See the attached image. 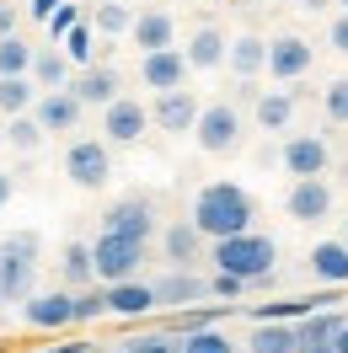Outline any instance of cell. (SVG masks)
<instances>
[{
    "label": "cell",
    "mask_w": 348,
    "mask_h": 353,
    "mask_svg": "<svg viewBox=\"0 0 348 353\" xmlns=\"http://www.w3.org/2000/svg\"><path fill=\"white\" fill-rule=\"evenodd\" d=\"M193 225H198V236H209V241L252 230V193L236 188V182H209L193 199Z\"/></svg>",
    "instance_id": "1"
},
{
    "label": "cell",
    "mask_w": 348,
    "mask_h": 353,
    "mask_svg": "<svg viewBox=\"0 0 348 353\" xmlns=\"http://www.w3.org/2000/svg\"><path fill=\"white\" fill-rule=\"evenodd\" d=\"M215 263H220V273H231V279H246V284H273L279 241H273V236H258V230H241V236L215 241Z\"/></svg>",
    "instance_id": "2"
},
{
    "label": "cell",
    "mask_w": 348,
    "mask_h": 353,
    "mask_svg": "<svg viewBox=\"0 0 348 353\" xmlns=\"http://www.w3.org/2000/svg\"><path fill=\"white\" fill-rule=\"evenodd\" d=\"M32 252H38V236H11L0 246V305L32 300Z\"/></svg>",
    "instance_id": "3"
},
{
    "label": "cell",
    "mask_w": 348,
    "mask_h": 353,
    "mask_svg": "<svg viewBox=\"0 0 348 353\" xmlns=\"http://www.w3.org/2000/svg\"><path fill=\"white\" fill-rule=\"evenodd\" d=\"M91 263H97V279L102 284H129L139 263H145V241H129V236H97L91 241Z\"/></svg>",
    "instance_id": "4"
},
{
    "label": "cell",
    "mask_w": 348,
    "mask_h": 353,
    "mask_svg": "<svg viewBox=\"0 0 348 353\" xmlns=\"http://www.w3.org/2000/svg\"><path fill=\"white\" fill-rule=\"evenodd\" d=\"M193 139H198V150H204V155H231L241 145V112H236V102H209V108L198 112V123H193Z\"/></svg>",
    "instance_id": "5"
},
{
    "label": "cell",
    "mask_w": 348,
    "mask_h": 353,
    "mask_svg": "<svg viewBox=\"0 0 348 353\" xmlns=\"http://www.w3.org/2000/svg\"><path fill=\"white\" fill-rule=\"evenodd\" d=\"M65 176L75 182V188H102L113 176V155L102 139H75L65 150Z\"/></svg>",
    "instance_id": "6"
},
{
    "label": "cell",
    "mask_w": 348,
    "mask_h": 353,
    "mask_svg": "<svg viewBox=\"0 0 348 353\" xmlns=\"http://www.w3.org/2000/svg\"><path fill=\"white\" fill-rule=\"evenodd\" d=\"M279 155L289 176H327V166H332V150H327L322 134H295V139H284Z\"/></svg>",
    "instance_id": "7"
},
{
    "label": "cell",
    "mask_w": 348,
    "mask_h": 353,
    "mask_svg": "<svg viewBox=\"0 0 348 353\" xmlns=\"http://www.w3.org/2000/svg\"><path fill=\"white\" fill-rule=\"evenodd\" d=\"M139 81H145L155 97L188 86V54H182V48H155V54H145V59H139Z\"/></svg>",
    "instance_id": "8"
},
{
    "label": "cell",
    "mask_w": 348,
    "mask_h": 353,
    "mask_svg": "<svg viewBox=\"0 0 348 353\" xmlns=\"http://www.w3.org/2000/svg\"><path fill=\"white\" fill-rule=\"evenodd\" d=\"M145 129H151V112L139 108L134 97H118V102L102 108V134H108V145H134Z\"/></svg>",
    "instance_id": "9"
},
{
    "label": "cell",
    "mask_w": 348,
    "mask_h": 353,
    "mask_svg": "<svg viewBox=\"0 0 348 353\" xmlns=\"http://www.w3.org/2000/svg\"><path fill=\"white\" fill-rule=\"evenodd\" d=\"M284 209H289V220L316 225V220H327V214H332V188H327L322 176H295V188H289Z\"/></svg>",
    "instance_id": "10"
},
{
    "label": "cell",
    "mask_w": 348,
    "mask_h": 353,
    "mask_svg": "<svg viewBox=\"0 0 348 353\" xmlns=\"http://www.w3.org/2000/svg\"><path fill=\"white\" fill-rule=\"evenodd\" d=\"M22 316H27V327H38V332L75 327V294H65V289H54V294H32V300H22Z\"/></svg>",
    "instance_id": "11"
},
{
    "label": "cell",
    "mask_w": 348,
    "mask_h": 353,
    "mask_svg": "<svg viewBox=\"0 0 348 353\" xmlns=\"http://www.w3.org/2000/svg\"><path fill=\"white\" fill-rule=\"evenodd\" d=\"M311 59H316V48L305 43V38H295V32H284V38L268 43V75L273 81H300L305 70H311Z\"/></svg>",
    "instance_id": "12"
},
{
    "label": "cell",
    "mask_w": 348,
    "mask_h": 353,
    "mask_svg": "<svg viewBox=\"0 0 348 353\" xmlns=\"http://www.w3.org/2000/svg\"><path fill=\"white\" fill-rule=\"evenodd\" d=\"M198 112H204V108H198V97H193L188 86H177V91H161V97H155L151 118H155L166 134H193Z\"/></svg>",
    "instance_id": "13"
},
{
    "label": "cell",
    "mask_w": 348,
    "mask_h": 353,
    "mask_svg": "<svg viewBox=\"0 0 348 353\" xmlns=\"http://www.w3.org/2000/svg\"><path fill=\"white\" fill-rule=\"evenodd\" d=\"M81 112H86V102L65 86V91H44L38 108H32V118L44 123V134H70L75 123H81Z\"/></svg>",
    "instance_id": "14"
},
{
    "label": "cell",
    "mask_w": 348,
    "mask_h": 353,
    "mask_svg": "<svg viewBox=\"0 0 348 353\" xmlns=\"http://www.w3.org/2000/svg\"><path fill=\"white\" fill-rule=\"evenodd\" d=\"M102 230H108V236H129V241H151V230H155L151 199H124V203H113Z\"/></svg>",
    "instance_id": "15"
},
{
    "label": "cell",
    "mask_w": 348,
    "mask_h": 353,
    "mask_svg": "<svg viewBox=\"0 0 348 353\" xmlns=\"http://www.w3.org/2000/svg\"><path fill=\"white\" fill-rule=\"evenodd\" d=\"M225 65L236 70V81H246V86H252L262 70H268V38H258V32H241V38H231Z\"/></svg>",
    "instance_id": "16"
},
{
    "label": "cell",
    "mask_w": 348,
    "mask_h": 353,
    "mask_svg": "<svg viewBox=\"0 0 348 353\" xmlns=\"http://www.w3.org/2000/svg\"><path fill=\"white\" fill-rule=\"evenodd\" d=\"M70 91H75L86 108H108V102H118V70H108V65H86L75 81H70Z\"/></svg>",
    "instance_id": "17"
},
{
    "label": "cell",
    "mask_w": 348,
    "mask_h": 353,
    "mask_svg": "<svg viewBox=\"0 0 348 353\" xmlns=\"http://www.w3.org/2000/svg\"><path fill=\"white\" fill-rule=\"evenodd\" d=\"M343 327H348V321H343V316H332V310H311V316H300V321H295L300 353H322V348H332Z\"/></svg>",
    "instance_id": "18"
},
{
    "label": "cell",
    "mask_w": 348,
    "mask_h": 353,
    "mask_svg": "<svg viewBox=\"0 0 348 353\" xmlns=\"http://www.w3.org/2000/svg\"><path fill=\"white\" fill-rule=\"evenodd\" d=\"M182 54H188V70H220L225 54H231V38H225L220 27H198L193 43L182 48Z\"/></svg>",
    "instance_id": "19"
},
{
    "label": "cell",
    "mask_w": 348,
    "mask_h": 353,
    "mask_svg": "<svg viewBox=\"0 0 348 353\" xmlns=\"http://www.w3.org/2000/svg\"><path fill=\"white\" fill-rule=\"evenodd\" d=\"M204 294H209V284H204L198 273H188V268L155 279V305H193V300H204Z\"/></svg>",
    "instance_id": "20"
},
{
    "label": "cell",
    "mask_w": 348,
    "mask_h": 353,
    "mask_svg": "<svg viewBox=\"0 0 348 353\" xmlns=\"http://www.w3.org/2000/svg\"><path fill=\"white\" fill-rule=\"evenodd\" d=\"M108 310L113 316H145V310H155V284H139V279L108 284Z\"/></svg>",
    "instance_id": "21"
},
{
    "label": "cell",
    "mask_w": 348,
    "mask_h": 353,
    "mask_svg": "<svg viewBox=\"0 0 348 353\" xmlns=\"http://www.w3.org/2000/svg\"><path fill=\"white\" fill-rule=\"evenodd\" d=\"M38 81L32 75H0V112L6 118H22V112H32L38 108Z\"/></svg>",
    "instance_id": "22"
},
{
    "label": "cell",
    "mask_w": 348,
    "mask_h": 353,
    "mask_svg": "<svg viewBox=\"0 0 348 353\" xmlns=\"http://www.w3.org/2000/svg\"><path fill=\"white\" fill-rule=\"evenodd\" d=\"M311 273L322 284H348V241H322L311 252Z\"/></svg>",
    "instance_id": "23"
},
{
    "label": "cell",
    "mask_w": 348,
    "mask_h": 353,
    "mask_svg": "<svg viewBox=\"0 0 348 353\" xmlns=\"http://www.w3.org/2000/svg\"><path fill=\"white\" fill-rule=\"evenodd\" d=\"M252 353H300V337H295V321H258L252 332Z\"/></svg>",
    "instance_id": "24"
},
{
    "label": "cell",
    "mask_w": 348,
    "mask_h": 353,
    "mask_svg": "<svg viewBox=\"0 0 348 353\" xmlns=\"http://www.w3.org/2000/svg\"><path fill=\"white\" fill-rule=\"evenodd\" d=\"M295 118V91H258V129L279 134Z\"/></svg>",
    "instance_id": "25"
},
{
    "label": "cell",
    "mask_w": 348,
    "mask_h": 353,
    "mask_svg": "<svg viewBox=\"0 0 348 353\" xmlns=\"http://www.w3.org/2000/svg\"><path fill=\"white\" fill-rule=\"evenodd\" d=\"M134 43L145 48V54H155V48H172V17L166 11H145V17H134Z\"/></svg>",
    "instance_id": "26"
},
{
    "label": "cell",
    "mask_w": 348,
    "mask_h": 353,
    "mask_svg": "<svg viewBox=\"0 0 348 353\" xmlns=\"http://www.w3.org/2000/svg\"><path fill=\"white\" fill-rule=\"evenodd\" d=\"M198 241H204L198 225L193 220H177L172 230H166V257H172L177 268H188V263H193V252H198Z\"/></svg>",
    "instance_id": "27"
},
{
    "label": "cell",
    "mask_w": 348,
    "mask_h": 353,
    "mask_svg": "<svg viewBox=\"0 0 348 353\" xmlns=\"http://www.w3.org/2000/svg\"><path fill=\"white\" fill-rule=\"evenodd\" d=\"M6 145H11V150H22V155H32L38 145H44V123H38L32 112L11 118V123H6Z\"/></svg>",
    "instance_id": "28"
},
{
    "label": "cell",
    "mask_w": 348,
    "mask_h": 353,
    "mask_svg": "<svg viewBox=\"0 0 348 353\" xmlns=\"http://www.w3.org/2000/svg\"><path fill=\"white\" fill-rule=\"evenodd\" d=\"M32 59H38V48H27L17 32L0 38V75H32Z\"/></svg>",
    "instance_id": "29"
},
{
    "label": "cell",
    "mask_w": 348,
    "mask_h": 353,
    "mask_svg": "<svg viewBox=\"0 0 348 353\" xmlns=\"http://www.w3.org/2000/svg\"><path fill=\"white\" fill-rule=\"evenodd\" d=\"M32 81H38L44 91H65V54L38 48V59H32Z\"/></svg>",
    "instance_id": "30"
},
{
    "label": "cell",
    "mask_w": 348,
    "mask_h": 353,
    "mask_svg": "<svg viewBox=\"0 0 348 353\" xmlns=\"http://www.w3.org/2000/svg\"><path fill=\"white\" fill-rule=\"evenodd\" d=\"M182 353H236V343H231L225 332L204 327V332H188V337H182Z\"/></svg>",
    "instance_id": "31"
},
{
    "label": "cell",
    "mask_w": 348,
    "mask_h": 353,
    "mask_svg": "<svg viewBox=\"0 0 348 353\" xmlns=\"http://www.w3.org/2000/svg\"><path fill=\"white\" fill-rule=\"evenodd\" d=\"M65 279L70 284H86V279H97V263H91V246H65Z\"/></svg>",
    "instance_id": "32"
},
{
    "label": "cell",
    "mask_w": 348,
    "mask_h": 353,
    "mask_svg": "<svg viewBox=\"0 0 348 353\" xmlns=\"http://www.w3.org/2000/svg\"><path fill=\"white\" fill-rule=\"evenodd\" d=\"M129 353H182V343L177 337H166V332H145V337H134V343H124Z\"/></svg>",
    "instance_id": "33"
},
{
    "label": "cell",
    "mask_w": 348,
    "mask_h": 353,
    "mask_svg": "<svg viewBox=\"0 0 348 353\" xmlns=\"http://www.w3.org/2000/svg\"><path fill=\"white\" fill-rule=\"evenodd\" d=\"M322 108L332 123H348V81H332V86L322 91Z\"/></svg>",
    "instance_id": "34"
},
{
    "label": "cell",
    "mask_w": 348,
    "mask_h": 353,
    "mask_svg": "<svg viewBox=\"0 0 348 353\" xmlns=\"http://www.w3.org/2000/svg\"><path fill=\"white\" fill-rule=\"evenodd\" d=\"M97 27H102V32H129L134 27V17H129V6H102V11H97Z\"/></svg>",
    "instance_id": "35"
},
{
    "label": "cell",
    "mask_w": 348,
    "mask_h": 353,
    "mask_svg": "<svg viewBox=\"0 0 348 353\" xmlns=\"http://www.w3.org/2000/svg\"><path fill=\"white\" fill-rule=\"evenodd\" d=\"M97 316H108V289H102V294H97V289H91V294H75V321H97Z\"/></svg>",
    "instance_id": "36"
},
{
    "label": "cell",
    "mask_w": 348,
    "mask_h": 353,
    "mask_svg": "<svg viewBox=\"0 0 348 353\" xmlns=\"http://www.w3.org/2000/svg\"><path fill=\"white\" fill-rule=\"evenodd\" d=\"M295 316H305V300H279L258 310V321H295Z\"/></svg>",
    "instance_id": "37"
},
{
    "label": "cell",
    "mask_w": 348,
    "mask_h": 353,
    "mask_svg": "<svg viewBox=\"0 0 348 353\" xmlns=\"http://www.w3.org/2000/svg\"><path fill=\"white\" fill-rule=\"evenodd\" d=\"M70 59H91V32L86 27H70Z\"/></svg>",
    "instance_id": "38"
},
{
    "label": "cell",
    "mask_w": 348,
    "mask_h": 353,
    "mask_svg": "<svg viewBox=\"0 0 348 353\" xmlns=\"http://www.w3.org/2000/svg\"><path fill=\"white\" fill-rule=\"evenodd\" d=\"M209 289H215L220 300H236L241 289H246V279H231V273H220V279H215V284H209Z\"/></svg>",
    "instance_id": "39"
},
{
    "label": "cell",
    "mask_w": 348,
    "mask_h": 353,
    "mask_svg": "<svg viewBox=\"0 0 348 353\" xmlns=\"http://www.w3.org/2000/svg\"><path fill=\"white\" fill-rule=\"evenodd\" d=\"M327 38H332V48H338V54H348V11H338V17H332V32H327Z\"/></svg>",
    "instance_id": "40"
},
{
    "label": "cell",
    "mask_w": 348,
    "mask_h": 353,
    "mask_svg": "<svg viewBox=\"0 0 348 353\" xmlns=\"http://www.w3.org/2000/svg\"><path fill=\"white\" fill-rule=\"evenodd\" d=\"M11 193H17V182H11V172H0V209L11 203Z\"/></svg>",
    "instance_id": "41"
},
{
    "label": "cell",
    "mask_w": 348,
    "mask_h": 353,
    "mask_svg": "<svg viewBox=\"0 0 348 353\" xmlns=\"http://www.w3.org/2000/svg\"><path fill=\"white\" fill-rule=\"evenodd\" d=\"M11 27H17V11H6V6H0V38H11Z\"/></svg>",
    "instance_id": "42"
},
{
    "label": "cell",
    "mask_w": 348,
    "mask_h": 353,
    "mask_svg": "<svg viewBox=\"0 0 348 353\" xmlns=\"http://www.w3.org/2000/svg\"><path fill=\"white\" fill-rule=\"evenodd\" d=\"M54 6H59V0H38L32 11H38V17H54Z\"/></svg>",
    "instance_id": "43"
},
{
    "label": "cell",
    "mask_w": 348,
    "mask_h": 353,
    "mask_svg": "<svg viewBox=\"0 0 348 353\" xmlns=\"http://www.w3.org/2000/svg\"><path fill=\"white\" fill-rule=\"evenodd\" d=\"M332 353H348V327L338 332V343H332Z\"/></svg>",
    "instance_id": "44"
},
{
    "label": "cell",
    "mask_w": 348,
    "mask_h": 353,
    "mask_svg": "<svg viewBox=\"0 0 348 353\" xmlns=\"http://www.w3.org/2000/svg\"><path fill=\"white\" fill-rule=\"evenodd\" d=\"M0 145H6V129H0Z\"/></svg>",
    "instance_id": "45"
},
{
    "label": "cell",
    "mask_w": 348,
    "mask_h": 353,
    "mask_svg": "<svg viewBox=\"0 0 348 353\" xmlns=\"http://www.w3.org/2000/svg\"><path fill=\"white\" fill-rule=\"evenodd\" d=\"M338 6H343V11H348V0H338Z\"/></svg>",
    "instance_id": "46"
},
{
    "label": "cell",
    "mask_w": 348,
    "mask_h": 353,
    "mask_svg": "<svg viewBox=\"0 0 348 353\" xmlns=\"http://www.w3.org/2000/svg\"><path fill=\"white\" fill-rule=\"evenodd\" d=\"M113 353H129V348H113Z\"/></svg>",
    "instance_id": "47"
},
{
    "label": "cell",
    "mask_w": 348,
    "mask_h": 353,
    "mask_svg": "<svg viewBox=\"0 0 348 353\" xmlns=\"http://www.w3.org/2000/svg\"><path fill=\"white\" fill-rule=\"evenodd\" d=\"M322 353H332V348H322Z\"/></svg>",
    "instance_id": "48"
}]
</instances>
